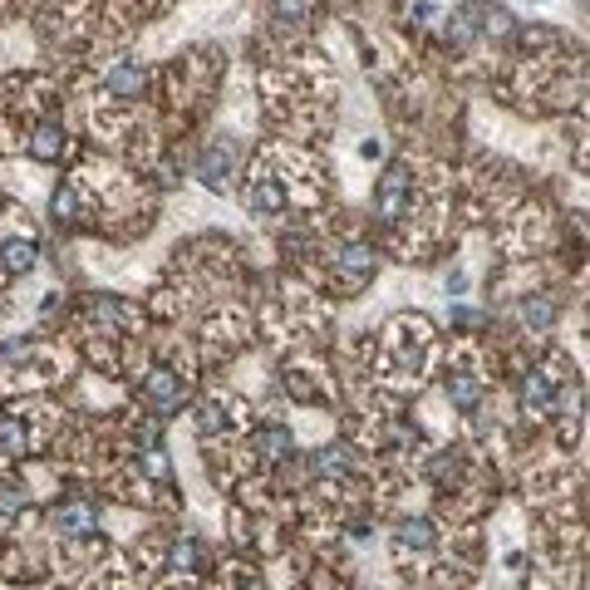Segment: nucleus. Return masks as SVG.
I'll return each instance as SVG.
<instances>
[{"label": "nucleus", "instance_id": "nucleus-1", "mask_svg": "<svg viewBox=\"0 0 590 590\" xmlns=\"http://www.w3.org/2000/svg\"><path fill=\"white\" fill-rule=\"evenodd\" d=\"M413 207V163H389L374 187V212L384 227H399Z\"/></svg>", "mask_w": 590, "mask_h": 590}, {"label": "nucleus", "instance_id": "nucleus-2", "mask_svg": "<svg viewBox=\"0 0 590 590\" xmlns=\"http://www.w3.org/2000/svg\"><path fill=\"white\" fill-rule=\"evenodd\" d=\"M374 271H379V261H374V251H369L364 241H345V246L335 251V281H340L345 291H364V286L374 281Z\"/></svg>", "mask_w": 590, "mask_h": 590}, {"label": "nucleus", "instance_id": "nucleus-3", "mask_svg": "<svg viewBox=\"0 0 590 590\" xmlns=\"http://www.w3.org/2000/svg\"><path fill=\"white\" fill-rule=\"evenodd\" d=\"M286 202H291V192L281 187V177H271V173L251 177V187H246V207H251L256 217H281Z\"/></svg>", "mask_w": 590, "mask_h": 590}, {"label": "nucleus", "instance_id": "nucleus-4", "mask_svg": "<svg viewBox=\"0 0 590 590\" xmlns=\"http://www.w3.org/2000/svg\"><path fill=\"white\" fill-rule=\"evenodd\" d=\"M232 168H236V148L227 143V138H217V143L197 158V177H202L207 187H217V192L232 187Z\"/></svg>", "mask_w": 590, "mask_h": 590}, {"label": "nucleus", "instance_id": "nucleus-5", "mask_svg": "<svg viewBox=\"0 0 590 590\" xmlns=\"http://www.w3.org/2000/svg\"><path fill=\"white\" fill-rule=\"evenodd\" d=\"M143 84H148V69L138 59H118V64H109V74H104V89L114 99H138Z\"/></svg>", "mask_w": 590, "mask_h": 590}, {"label": "nucleus", "instance_id": "nucleus-6", "mask_svg": "<svg viewBox=\"0 0 590 590\" xmlns=\"http://www.w3.org/2000/svg\"><path fill=\"white\" fill-rule=\"evenodd\" d=\"M94 527H99V512H94L89 502H64V507L55 512V531L59 536H69V541H84Z\"/></svg>", "mask_w": 590, "mask_h": 590}, {"label": "nucleus", "instance_id": "nucleus-7", "mask_svg": "<svg viewBox=\"0 0 590 590\" xmlns=\"http://www.w3.org/2000/svg\"><path fill=\"white\" fill-rule=\"evenodd\" d=\"M143 394L163 413H177V404H182V379H177L173 369H153V379L143 384Z\"/></svg>", "mask_w": 590, "mask_h": 590}, {"label": "nucleus", "instance_id": "nucleus-8", "mask_svg": "<svg viewBox=\"0 0 590 590\" xmlns=\"http://www.w3.org/2000/svg\"><path fill=\"white\" fill-rule=\"evenodd\" d=\"M59 153H64V128L59 123H40L35 138H30V158L35 163H55Z\"/></svg>", "mask_w": 590, "mask_h": 590}, {"label": "nucleus", "instance_id": "nucleus-9", "mask_svg": "<svg viewBox=\"0 0 590 590\" xmlns=\"http://www.w3.org/2000/svg\"><path fill=\"white\" fill-rule=\"evenodd\" d=\"M448 399L463 413H472L477 399H482V379H477V374H453V379H448Z\"/></svg>", "mask_w": 590, "mask_h": 590}, {"label": "nucleus", "instance_id": "nucleus-10", "mask_svg": "<svg viewBox=\"0 0 590 590\" xmlns=\"http://www.w3.org/2000/svg\"><path fill=\"white\" fill-rule=\"evenodd\" d=\"M25 448V423L20 413H0V453H20Z\"/></svg>", "mask_w": 590, "mask_h": 590}, {"label": "nucleus", "instance_id": "nucleus-11", "mask_svg": "<svg viewBox=\"0 0 590 590\" xmlns=\"http://www.w3.org/2000/svg\"><path fill=\"white\" fill-rule=\"evenodd\" d=\"M399 546H404V551H428V546H433V527H428V522H409V527H404V536H399Z\"/></svg>", "mask_w": 590, "mask_h": 590}, {"label": "nucleus", "instance_id": "nucleus-12", "mask_svg": "<svg viewBox=\"0 0 590 590\" xmlns=\"http://www.w3.org/2000/svg\"><path fill=\"white\" fill-rule=\"evenodd\" d=\"M20 507H25V487H20V482H0V512L15 517Z\"/></svg>", "mask_w": 590, "mask_h": 590}]
</instances>
